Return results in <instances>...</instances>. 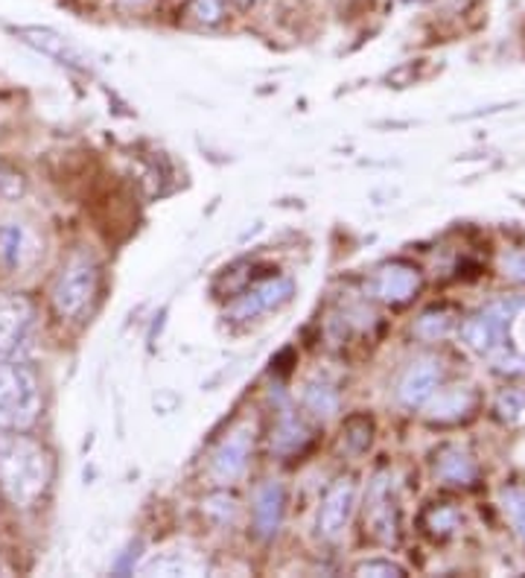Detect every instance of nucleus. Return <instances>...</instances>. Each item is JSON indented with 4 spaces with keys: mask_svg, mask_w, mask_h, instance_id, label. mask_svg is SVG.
I'll list each match as a JSON object with an SVG mask.
<instances>
[{
    "mask_svg": "<svg viewBox=\"0 0 525 578\" xmlns=\"http://www.w3.org/2000/svg\"><path fill=\"white\" fill-rule=\"evenodd\" d=\"M48 450L21 429H0V494L15 508H33L50 486Z\"/></svg>",
    "mask_w": 525,
    "mask_h": 578,
    "instance_id": "f257e3e1",
    "label": "nucleus"
},
{
    "mask_svg": "<svg viewBox=\"0 0 525 578\" xmlns=\"http://www.w3.org/2000/svg\"><path fill=\"white\" fill-rule=\"evenodd\" d=\"M41 415V386L29 365L0 363V429H29Z\"/></svg>",
    "mask_w": 525,
    "mask_h": 578,
    "instance_id": "f03ea898",
    "label": "nucleus"
},
{
    "mask_svg": "<svg viewBox=\"0 0 525 578\" xmlns=\"http://www.w3.org/2000/svg\"><path fill=\"white\" fill-rule=\"evenodd\" d=\"M97 287H100L97 263L88 254H74L53 284V307L62 318H79L94 301Z\"/></svg>",
    "mask_w": 525,
    "mask_h": 578,
    "instance_id": "7ed1b4c3",
    "label": "nucleus"
},
{
    "mask_svg": "<svg viewBox=\"0 0 525 578\" xmlns=\"http://www.w3.org/2000/svg\"><path fill=\"white\" fill-rule=\"evenodd\" d=\"M36 310L18 292H0V363L18 360L33 342Z\"/></svg>",
    "mask_w": 525,
    "mask_h": 578,
    "instance_id": "20e7f679",
    "label": "nucleus"
},
{
    "mask_svg": "<svg viewBox=\"0 0 525 578\" xmlns=\"http://www.w3.org/2000/svg\"><path fill=\"white\" fill-rule=\"evenodd\" d=\"M41 243L36 231L18 219L0 223V266L10 272H24L38 261Z\"/></svg>",
    "mask_w": 525,
    "mask_h": 578,
    "instance_id": "39448f33",
    "label": "nucleus"
},
{
    "mask_svg": "<svg viewBox=\"0 0 525 578\" xmlns=\"http://www.w3.org/2000/svg\"><path fill=\"white\" fill-rule=\"evenodd\" d=\"M354 505H357V486H354V479H338L336 486L328 491L319 512V532L324 541H338L345 535L350 514H354Z\"/></svg>",
    "mask_w": 525,
    "mask_h": 578,
    "instance_id": "423d86ee",
    "label": "nucleus"
},
{
    "mask_svg": "<svg viewBox=\"0 0 525 578\" xmlns=\"http://www.w3.org/2000/svg\"><path fill=\"white\" fill-rule=\"evenodd\" d=\"M15 36H18L24 45L36 47L41 56L59 62V65L74 67V71H88V59H85L82 50H79L71 38L59 36L56 29L21 27V29H15Z\"/></svg>",
    "mask_w": 525,
    "mask_h": 578,
    "instance_id": "0eeeda50",
    "label": "nucleus"
},
{
    "mask_svg": "<svg viewBox=\"0 0 525 578\" xmlns=\"http://www.w3.org/2000/svg\"><path fill=\"white\" fill-rule=\"evenodd\" d=\"M248 453H252V427L234 429V432H231L214 453V462H210V476H214V482H219V486H231V482H236V479L245 474Z\"/></svg>",
    "mask_w": 525,
    "mask_h": 578,
    "instance_id": "6e6552de",
    "label": "nucleus"
},
{
    "mask_svg": "<svg viewBox=\"0 0 525 578\" xmlns=\"http://www.w3.org/2000/svg\"><path fill=\"white\" fill-rule=\"evenodd\" d=\"M290 299H292V280H286V278L262 280V284L248 289L243 299L236 301L234 307H231V318L245 322V318L260 316V313H266V310L281 307V304H286Z\"/></svg>",
    "mask_w": 525,
    "mask_h": 578,
    "instance_id": "1a4fd4ad",
    "label": "nucleus"
},
{
    "mask_svg": "<svg viewBox=\"0 0 525 578\" xmlns=\"http://www.w3.org/2000/svg\"><path fill=\"white\" fill-rule=\"evenodd\" d=\"M441 380V365L435 360H418V363L406 372V377L400 380V389H397V398L404 406L414 410V406H423L435 394V386Z\"/></svg>",
    "mask_w": 525,
    "mask_h": 578,
    "instance_id": "9d476101",
    "label": "nucleus"
},
{
    "mask_svg": "<svg viewBox=\"0 0 525 578\" xmlns=\"http://www.w3.org/2000/svg\"><path fill=\"white\" fill-rule=\"evenodd\" d=\"M421 287V275L406 263H392L376 275V296L385 304H406Z\"/></svg>",
    "mask_w": 525,
    "mask_h": 578,
    "instance_id": "9b49d317",
    "label": "nucleus"
},
{
    "mask_svg": "<svg viewBox=\"0 0 525 578\" xmlns=\"http://www.w3.org/2000/svg\"><path fill=\"white\" fill-rule=\"evenodd\" d=\"M283 503H286V497H283L281 482H266L257 491V497H254V529L260 538L278 535L283 520Z\"/></svg>",
    "mask_w": 525,
    "mask_h": 578,
    "instance_id": "f8f14e48",
    "label": "nucleus"
},
{
    "mask_svg": "<svg viewBox=\"0 0 525 578\" xmlns=\"http://www.w3.org/2000/svg\"><path fill=\"white\" fill-rule=\"evenodd\" d=\"M430 406H426V415L432 420H456L464 418L470 410H473V403H476V394L470 392L468 386H452V389H444V392L432 394Z\"/></svg>",
    "mask_w": 525,
    "mask_h": 578,
    "instance_id": "ddd939ff",
    "label": "nucleus"
},
{
    "mask_svg": "<svg viewBox=\"0 0 525 578\" xmlns=\"http://www.w3.org/2000/svg\"><path fill=\"white\" fill-rule=\"evenodd\" d=\"M371 526L383 541L394 538V508H392V486H388V476H380L371 488Z\"/></svg>",
    "mask_w": 525,
    "mask_h": 578,
    "instance_id": "4468645a",
    "label": "nucleus"
},
{
    "mask_svg": "<svg viewBox=\"0 0 525 578\" xmlns=\"http://www.w3.org/2000/svg\"><path fill=\"white\" fill-rule=\"evenodd\" d=\"M438 476L452 482V486H468L473 482V476H476V465H473V458L459 448L444 450L441 458H438Z\"/></svg>",
    "mask_w": 525,
    "mask_h": 578,
    "instance_id": "2eb2a0df",
    "label": "nucleus"
},
{
    "mask_svg": "<svg viewBox=\"0 0 525 578\" xmlns=\"http://www.w3.org/2000/svg\"><path fill=\"white\" fill-rule=\"evenodd\" d=\"M304 403L319 418H330L338 412V394L330 382H310L307 392H304Z\"/></svg>",
    "mask_w": 525,
    "mask_h": 578,
    "instance_id": "dca6fc26",
    "label": "nucleus"
},
{
    "mask_svg": "<svg viewBox=\"0 0 525 578\" xmlns=\"http://www.w3.org/2000/svg\"><path fill=\"white\" fill-rule=\"evenodd\" d=\"M184 15H188L193 24L216 27V24L226 21L228 0H188V3H184Z\"/></svg>",
    "mask_w": 525,
    "mask_h": 578,
    "instance_id": "f3484780",
    "label": "nucleus"
},
{
    "mask_svg": "<svg viewBox=\"0 0 525 578\" xmlns=\"http://www.w3.org/2000/svg\"><path fill=\"white\" fill-rule=\"evenodd\" d=\"M304 441H307V429L300 427L298 418H292L290 412H286L281 418V427L274 429L272 448L281 450V453H292V450H298Z\"/></svg>",
    "mask_w": 525,
    "mask_h": 578,
    "instance_id": "a211bd4d",
    "label": "nucleus"
},
{
    "mask_svg": "<svg viewBox=\"0 0 525 578\" xmlns=\"http://www.w3.org/2000/svg\"><path fill=\"white\" fill-rule=\"evenodd\" d=\"M452 318L447 310H430V313H423L418 318V327H414V334L421 336V339H441V336L450 334Z\"/></svg>",
    "mask_w": 525,
    "mask_h": 578,
    "instance_id": "6ab92c4d",
    "label": "nucleus"
},
{
    "mask_svg": "<svg viewBox=\"0 0 525 578\" xmlns=\"http://www.w3.org/2000/svg\"><path fill=\"white\" fill-rule=\"evenodd\" d=\"M502 503H505V512L508 517H511V523H514V529L523 535L525 541V491H520V488H508L505 497H502Z\"/></svg>",
    "mask_w": 525,
    "mask_h": 578,
    "instance_id": "aec40b11",
    "label": "nucleus"
},
{
    "mask_svg": "<svg viewBox=\"0 0 525 578\" xmlns=\"http://www.w3.org/2000/svg\"><path fill=\"white\" fill-rule=\"evenodd\" d=\"M345 441L350 444V450H366L371 444V420L368 418H350L347 420V436Z\"/></svg>",
    "mask_w": 525,
    "mask_h": 578,
    "instance_id": "412c9836",
    "label": "nucleus"
},
{
    "mask_svg": "<svg viewBox=\"0 0 525 578\" xmlns=\"http://www.w3.org/2000/svg\"><path fill=\"white\" fill-rule=\"evenodd\" d=\"M497 412H499V418H505V420H520L525 415V392H505L502 398H499L497 403Z\"/></svg>",
    "mask_w": 525,
    "mask_h": 578,
    "instance_id": "4be33fe9",
    "label": "nucleus"
},
{
    "mask_svg": "<svg viewBox=\"0 0 525 578\" xmlns=\"http://www.w3.org/2000/svg\"><path fill=\"white\" fill-rule=\"evenodd\" d=\"M494 365H497V372L502 374H523L525 372V356L514 354V351H505V345L494 351Z\"/></svg>",
    "mask_w": 525,
    "mask_h": 578,
    "instance_id": "5701e85b",
    "label": "nucleus"
},
{
    "mask_svg": "<svg viewBox=\"0 0 525 578\" xmlns=\"http://www.w3.org/2000/svg\"><path fill=\"white\" fill-rule=\"evenodd\" d=\"M357 576H374V578H392V576H404V567H397L392 561H366L359 564Z\"/></svg>",
    "mask_w": 525,
    "mask_h": 578,
    "instance_id": "b1692460",
    "label": "nucleus"
},
{
    "mask_svg": "<svg viewBox=\"0 0 525 578\" xmlns=\"http://www.w3.org/2000/svg\"><path fill=\"white\" fill-rule=\"evenodd\" d=\"M24 193V178L12 169L0 167V199H18Z\"/></svg>",
    "mask_w": 525,
    "mask_h": 578,
    "instance_id": "393cba45",
    "label": "nucleus"
},
{
    "mask_svg": "<svg viewBox=\"0 0 525 578\" xmlns=\"http://www.w3.org/2000/svg\"><path fill=\"white\" fill-rule=\"evenodd\" d=\"M456 520H459V514L452 512V508H432L430 512V529L432 532H452L456 529Z\"/></svg>",
    "mask_w": 525,
    "mask_h": 578,
    "instance_id": "a878e982",
    "label": "nucleus"
},
{
    "mask_svg": "<svg viewBox=\"0 0 525 578\" xmlns=\"http://www.w3.org/2000/svg\"><path fill=\"white\" fill-rule=\"evenodd\" d=\"M205 512L214 514L219 523L231 520V517H234V500H231V497H214V500H207Z\"/></svg>",
    "mask_w": 525,
    "mask_h": 578,
    "instance_id": "bb28decb",
    "label": "nucleus"
},
{
    "mask_svg": "<svg viewBox=\"0 0 525 578\" xmlns=\"http://www.w3.org/2000/svg\"><path fill=\"white\" fill-rule=\"evenodd\" d=\"M502 269H505V275H511V278L525 280V252L505 254V261H502Z\"/></svg>",
    "mask_w": 525,
    "mask_h": 578,
    "instance_id": "cd10ccee",
    "label": "nucleus"
},
{
    "mask_svg": "<svg viewBox=\"0 0 525 578\" xmlns=\"http://www.w3.org/2000/svg\"><path fill=\"white\" fill-rule=\"evenodd\" d=\"M236 7H243V10H248V7H254V3H257V0H234Z\"/></svg>",
    "mask_w": 525,
    "mask_h": 578,
    "instance_id": "c85d7f7f",
    "label": "nucleus"
},
{
    "mask_svg": "<svg viewBox=\"0 0 525 578\" xmlns=\"http://www.w3.org/2000/svg\"><path fill=\"white\" fill-rule=\"evenodd\" d=\"M520 339L525 342V310H523V316H520Z\"/></svg>",
    "mask_w": 525,
    "mask_h": 578,
    "instance_id": "c756f323",
    "label": "nucleus"
}]
</instances>
